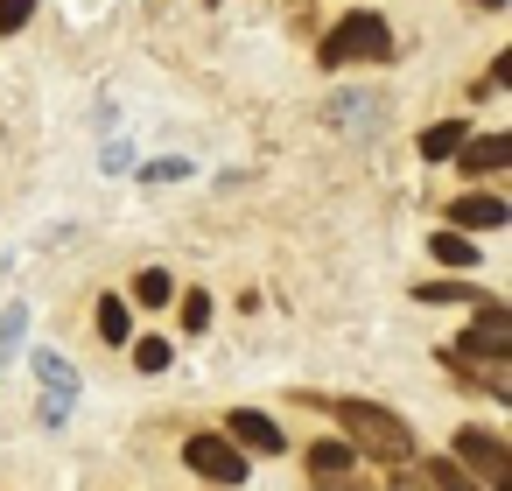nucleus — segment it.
I'll return each mask as SVG.
<instances>
[{
  "mask_svg": "<svg viewBox=\"0 0 512 491\" xmlns=\"http://www.w3.org/2000/svg\"><path fill=\"white\" fill-rule=\"evenodd\" d=\"M330 407H337V421H344V449H351V456H379V463L407 470L414 435H407L400 414H386V407H372V400H330Z\"/></svg>",
  "mask_w": 512,
  "mask_h": 491,
  "instance_id": "f257e3e1",
  "label": "nucleus"
},
{
  "mask_svg": "<svg viewBox=\"0 0 512 491\" xmlns=\"http://www.w3.org/2000/svg\"><path fill=\"white\" fill-rule=\"evenodd\" d=\"M428 484H435V491H477V484H470L449 456H428Z\"/></svg>",
  "mask_w": 512,
  "mask_h": 491,
  "instance_id": "4468645a",
  "label": "nucleus"
},
{
  "mask_svg": "<svg viewBox=\"0 0 512 491\" xmlns=\"http://www.w3.org/2000/svg\"><path fill=\"white\" fill-rule=\"evenodd\" d=\"M183 463H190L197 477H211V484H239V477H246V456H239L225 435H190V442H183Z\"/></svg>",
  "mask_w": 512,
  "mask_h": 491,
  "instance_id": "39448f33",
  "label": "nucleus"
},
{
  "mask_svg": "<svg viewBox=\"0 0 512 491\" xmlns=\"http://www.w3.org/2000/svg\"><path fill=\"white\" fill-rule=\"evenodd\" d=\"M393 491H414V484H407V470H400V477H393Z\"/></svg>",
  "mask_w": 512,
  "mask_h": 491,
  "instance_id": "6ab92c4d",
  "label": "nucleus"
},
{
  "mask_svg": "<svg viewBox=\"0 0 512 491\" xmlns=\"http://www.w3.org/2000/svg\"><path fill=\"white\" fill-rule=\"evenodd\" d=\"M169 295H176V281H169V274H162V267H148V274H141V281H134V302H148V309H162V302H169Z\"/></svg>",
  "mask_w": 512,
  "mask_h": 491,
  "instance_id": "ddd939ff",
  "label": "nucleus"
},
{
  "mask_svg": "<svg viewBox=\"0 0 512 491\" xmlns=\"http://www.w3.org/2000/svg\"><path fill=\"white\" fill-rule=\"evenodd\" d=\"M456 358L470 365V358H512V309L505 302H484V316L456 337Z\"/></svg>",
  "mask_w": 512,
  "mask_h": 491,
  "instance_id": "20e7f679",
  "label": "nucleus"
},
{
  "mask_svg": "<svg viewBox=\"0 0 512 491\" xmlns=\"http://www.w3.org/2000/svg\"><path fill=\"white\" fill-rule=\"evenodd\" d=\"M99 330H106V344H127V337H134V309H127L120 295H106V302H99Z\"/></svg>",
  "mask_w": 512,
  "mask_h": 491,
  "instance_id": "9d476101",
  "label": "nucleus"
},
{
  "mask_svg": "<svg viewBox=\"0 0 512 491\" xmlns=\"http://www.w3.org/2000/svg\"><path fill=\"white\" fill-rule=\"evenodd\" d=\"M435 260H449V267H470V260H477V246H470V239H456V232H435Z\"/></svg>",
  "mask_w": 512,
  "mask_h": 491,
  "instance_id": "2eb2a0df",
  "label": "nucleus"
},
{
  "mask_svg": "<svg viewBox=\"0 0 512 491\" xmlns=\"http://www.w3.org/2000/svg\"><path fill=\"white\" fill-rule=\"evenodd\" d=\"M204 323H211V295L190 288V295H183V330H204Z\"/></svg>",
  "mask_w": 512,
  "mask_h": 491,
  "instance_id": "f3484780",
  "label": "nucleus"
},
{
  "mask_svg": "<svg viewBox=\"0 0 512 491\" xmlns=\"http://www.w3.org/2000/svg\"><path fill=\"white\" fill-rule=\"evenodd\" d=\"M449 463H456V470H463L477 491H484V484H491V491H512V449H505L491 428H456Z\"/></svg>",
  "mask_w": 512,
  "mask_h": 491,
  "instance_id": "7ed1b4c3",
  "label": "nucleus"
},
{
  "mask_svg": "<svg viewBox=\"0 0 512 491\" xmlns=\"http://www.w3.org/2000/svg\"><path fill=\"white\" fill-rule=\"evenodd\" d=\"M456 162H463L470 176H491V169H505V162H512V141H505V134H484V141H463V148H456Z\"/></svg>",
  "mask_w": 512,
  "mask_h": 491,
  "instance_id": "0eeeda50",
  "label": "nucleus"
},
{
  "mask_svg": "<svg viewBox=\"0 0 512 491\" xmlns=\"http://www.w3.org/2000/svg\"><path fill=\"white\" fill-rule=\"evenodd\" d=\"M36 15V0H0V29H22Z\"/></svg>",
  "mask_w": 512,
  "mask_h": 491,
  "instance_id": "a211bd4d",
  "label": "nucleus"
},
{
  "mask_svg": "<svg viewBox=\"0 0 512 491\" xmlns=\"http://www.w3.org/2000/svg\"><path fill=\"white\" fill-rule=\"evenodd\" d=\"M449 218H456V225H470V232H491V225H505L512 211H505L498 197H477V190H470V197H456V211H449Z\"/></svg>",
  "mask_w": 512,
  "mask_h": 491,
  "instance_id": "6e6552de",
  "label": "nucleus"
},
{
  "mask_svg": "<svg viewBox=\"0 0 512 491\" xmlns=\"http://www.w3.org/2000/svg\"><path fill=\"white\" fill-rule=\"evenodd\" d=\"M36 372H43V386H50V393H78V372H71L57 351H36Z\"/></svg>",
  "mask_w": 512,
  "mask_h": 491,
  "instance_id": "f8f14e48",
  "label": "nucleus"
},
{
  "mask_svg": "<svg viewBox=\"0 0 512 491\" xmlns=\"http://www.w3.org/2000/svg\"><path fill=\"white\" fill-rule=\"evenodd\" d=\"M323 491H358V484H323Z\"/></svg>",
  "mask_w": 512,
  "mask_h": 491,
  "instance_id": "aec40b11",
  "label": "nucleus"
},
{
  "mask_svg": "<svg viewBox=\"0 0 512 491\" xmlns=\"http://www.w3.org/2000/svg\"><path fill=\"white\" fill-rule=\"evenodd\" d=\"M309 470H316V477H330V484H337V477H344V470H351V449H344V442H316V449H309Z\"/></svg>",
  "mask_w": 512,
  "mask_h": 491,
  "instance_id": "9b49d317",
  "label": "nucleus"
},
{
  "mask_svg": "<svg viewBox=\"0 0 512 491\" xmlns=\"http://www.w3.org/2000/svg\"><path fill=\"white\" fill-rule=\"evenodd\" d=\"M393 57V29L372 8H351L330 36H323V64H386Z\"/></svg>",
  "mask_w": 512,
  "mask_h": 491,
  "instance_id": "f03ea898",
  "label": "nucleus"
},
{
  "mask_svg": "<svg viewBox=\"0 0 512 491\" xmlns=\"http://www.w3.org/2000/svg\"><path fill=\"white\" fill-rule=\"evenodd\" d=\"M477 8H498V0H477Z\"/></svg>",
  "mask_w": 512,
  "mask_h": 491,
  "instance_id": "412c9836",
  "label": "nucleus"
},
{
  "mask_svg": "<svg viewBox=\"0 0 512 491\" xmlns=\"http://www.w3.org/2000/svg\"><path fill=\"white\" fill-rule=\"evenodd\" d=\"M225 442H232V449H260V456H274V449H281V428H274V421H267L260 407H239V414H232V435H225Z\"/></svg>",
  "mask_w": 512,
  "mask_h": 491,
  "instance_id": "423d86ee",
  "label": "nucleus"
},
{
  "mask_svg": "<svg viewBox=\"0 0 512 491\" xmlns=\"http://www.w3.org/2000/svg\"><path fill=\"white\" fill-rule=\"evenodd\" d=\"M134 365L141 372H169V337H141L134 344Z\"/></svg>",
  "mask_w": 512,
  "mask_h": 491,
  "instance_id": "dca6fc26",
  "label": "nucleus"
},
{
  "mask_svg": "<svg viewBox=\"0 0 512 491\" xmlns=\"http://www.w3.org/2000/svg\"><path fill=\"white\" fill-rule=\"evenodd\" d=\"M463 141H470V120H435V127L421 134V155H428V162H442V155H456Z\"/></svg>",
  "mask_w": 512,
  "mask_h": 491,
  "instance_id": "1a4fd4ad",
  "label": "nucleus"
}]
</instances>
